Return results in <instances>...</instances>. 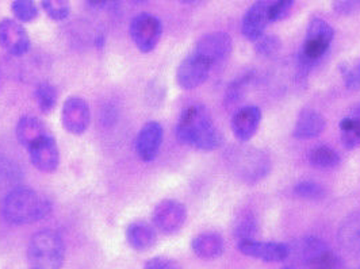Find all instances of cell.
Returning a JSON list of instances; mask_svg holds the SVG:
<instances>
[{"mask_svg":"<svg viewBox=\"0 0 360 269\" xmlns=\"http://www.w3.org/2000/svg\"><path fill=\"white\" fill-rule=\"evenodd\" d=\"M176 138L180 144L203 152L216 150L224 143V137L214 125L210 111L202 105H193L181 112L176 125Z\"/></svg>","mask_w":360,"mask_h":269,"instance_id":"obj_1","label":"cell"},{"mask_svg":"<svg viewBox=\"0 0 360 269\" xmlns=\"http://www.w3.org/2000/svg\"><path fill=\"white\" fill-rule=\"evenodd\" d=\"M51 211V202L27 187L11 190L1 203V216L11 225L34 223L46 218Z\"/></svg>","mask_w":360,"mask_h":269,"instance_id":"obj_2","label":"cell"},{"mask_svg":"<svg viewBox=\"0 0 360 269\" xmlns=\"http://www.w3.org/2000/svg\"><path fill=\"white\" fill-rule=\"evenodd\" d=\"M64 253L63 238L53 230L46 229L32 237L27 257L32 269H61Z\"/></svg>","mask_w":360,"mask_h":269,"instance_id":"obj_3","label":"cell"},{"mask_svg":"<svg viewBox=\"0 0 360 269\" xmlns=\"http://www.w3.org/2000/svg\"><path fill=\"white\" fill-rule=\"evenodd\" d=\"M335 37L333 27L324 19L313 18L307 25V37L301 53L298 54V65L302 72L309 71L328 52Z\"/></svg>","mask_w":360,"mask_h":269,"instance_id":"obj_4","label":"cell"},{"mask_svg":"<svg viewBox=\"0 0 360 269\" xmlns=\"http://www.w3.org/2000/svg\"><path fill=\"white\" fill-rule=\"evenodd\" d=\"M226 159L234 173L248 183L264 179L270 171L269 156L255 147L234 149L228 153Z\"/></svg>","mask_w":360,"mask_h":269,"instance_id":"obj_5","label":"cell"},{"mask_svg":"<svg viewBox=\"0 0 360 269\" xmlns=\"http://www.w3.org/2000/svg\"><path fill=\"white\" fill-rule=\"evenodd\" d=\"M298 258L307 269H342V260L321 238L305 237L295 244Z\"/></svg>","mask_w":360,"mask_h":269,"instance_id":"obj_6","label":"cell"},{"mask_svg":"<svg viewBox=\"0 0 360 269\" xmlns=\"http://www.w3.org/2000/svg\"><path fill=\"white\" fill-rule=\"evenodd\" d=\"M129 32L137 49L143 53H150L160 42L162 22L149 13H141L131 19Z\"/></svg>","mask_w":360,"mask_h":269,"instance_id":"obj_7","label":"cell"},{"mask_svg":"<svg viewBox=\"0 0 360 269\" xmlns=\"http://www.w3.org/2000/svg\"><path fill=\"white\" fill-rule=\"evenodd\" d=\"M213 65L199 57L198 54L193 53L187 55L176 71V81L183 90H194L202 86L212 71Z\"/></svg>","mask_w":360,"mask_h":269,"instance_id":"obj_8","label":"cell"},{"mask_svg":"<svg viewBox=\"0 0 360 269\" xmlns=\"http://www.w3.org/2000/svg\"><path fill=\"white\" fill-rule=\"evenodd\" d=\"M187 218L186 207L172 199L162 200L153 210V225L164 234H174L183 228Z\"/></svg>","mask_w":360,"mask_h":269,"instance_id":"obj_9","label":"cell"},{"mask_svg":"<svg viewBox=\"0 0 360 269\" xmlns=\"http://www.w3.org/2000/svg\"><path fill=\"white\" fill-rule=\"evenodd\" d=\"M237 249L245 254L266 263H282L291 254V248L282 242H262L256 240L238 241Z\"/></svg>","mask_w":360,"mask_h":269,"instance_id":"obj_10","label":"cell"},{"mask_svg":"<svg viewBox=\"0 0 360 269\" xmlns=\"http://www.w3.org/2000/svg\"><path fill=\"white\" fill-rule=\"evenodd\" d=\"M232 38L226 33L216 32L202 37L195 45L194 53L198 54L203 60L216 65L218 63L228 58L232 52Z\"/></svg>","mask_w":360,"mask_h":269,"instance_id":"obj_11","label":"cell"},{"mask_svg":"<svg viewBox=\"0 0 360 269\" xmlns=\"http://www.w3.org/2000/svg\"><path fill=\"white\" fill-rule=\"evenodd\" d=\"M0 46L15 57L29 52L30 38L18 20L7 18L0 22Z\"/></svg>","mask_w":360,"mask_h":269,"instance_id":"obj_12","label":"cell"},{"mask_svg":"<svg viewBox=\"0 0 360 269\" xmlns=\"http://www.w3.org/2000/svg\"><path fill=\"white\" fill-rule=\"evenodd\" d=\"M63 126L65 127L67 131L75 136L83 134L91 122V110L89 103L82 99L72 96L65 100L63 106Z\"/></svg>","mask_w":360,"mask_h":269,"instance_id":"obj_13","label":"cell"},{"mask_svg":"<svg viewBox=\"0 0 360 269\" xmlns=\"http://www.w3.org/2000/svg\"><path fill=\"white\" fill-rule=\"evenodd\" d=\"M270 4L267 0H257L248 8L241 20V33L248 41L256 42L264 36L270 23Z\"/></svg>","mask_w":360,"mask_h":269,"instance_id":"obj_14","label":"cell"},{"mask_svg":"<svg viewBox=\"0 0 360 269\" xmlns=\"http://www.w3.org/2000/svg\"><path fill=\"white\" fill-rule=\"evenodd\" d=\"M27 149L30 155V162L38 171L51 173L57 169L60 162V155L56 140L51 134L46 133Z\"/></svg>","mask_w":360,"mask_h":269,"instance_id":"obj_15","label":"cell"},{"mask_svg":"<svg viewBox=\"0 0 360 269\" xmlns=\"http://www.w3.org/2000/svg\"><path fill=\"white\" fill-rule=\"evenodd\" d=\"M162 144V127L159 122H148L140 130L136 140V152L140 160L153 162Z\"/></svg>","mask_w":360,"mask_h":269,"instance_id":"obj_16","label":"cell"},{"mask_svg":"<svg viewBox=\"0 0 360 269\" xmlns=\"http://www.w3.org/2000/svg\"><path fill=\"white\" fill-rule=\"evenodd\" d=\"M262 122V111L256 106L241 107L232 118V131L236 140L248 143L256 134Z\"/></svg>","mask_w":360,"mask_h":269,"instance_id":"obj_17","label":"cell"},{"mask_svg":"<svg viewBox=\"0 0 360 269\" xmlns=\"http://www.w3.org/2000/svg\"><path fill=\"white\" fill-rule=\"evenodd\" d=\"M325 118L313 108H304L294 125L292 137L297 140H311L319 137L325 130Z\"/></svg>","mask_w":360,"mask_h":269,"instance_id":"obj_18","label":"cell"},{"mask_svg":"<svg viewBox=\"0 0 360 269\" xmlns=\"http://www.w3.org/2000/svg\"><path fill=\"white\" fill-rule=\"evenodd\" d=\"M338 240L344 251L360 256V211L349 214L342 221Z\"/></svg>","mask_w":360,"mask_h":269,"instance_id":"obj_19","label":"cell"},{"mask_svg":"<svg viewBox=\"0 0 360 269\" xmlns=\"http://www.w3.org/2000/svg\"><path fill=\"white\" fill-rule=\"evenodd\" d=\"M191 248L199 258L214 260L225 251V241L219 234L202 233L193 240Z\"/></svg>","mask_w":360,"mask_h":269,"instance_id":"obj_20","label":"cell"},{"mask_svg":"<svg viewBox=\"0 0 360 269\" xmlns=\"http://www.w3.org/2000/svg\"><path fill=\"white\" fill-rule=\"evenodd\" d=\"M127 240L133 249L148 251L156 242V233L153 228L145 222H133L127 226Z\"/></svg>","mask_w":360,"mask_h":269,"instance_id":"obj_21","label":"cell"},{"mask_svg":"<svg viewBox=\"0 0 360 269\" xmlns=\"http://www.w3.org/2000/svg\"><path fill=\"white\" fill-rule=\"evenodd\" d=\"M45 134H46L45 126L34 117H23L19 119L18 126H17V137L19 143L25 147L32 146L37 140H39Z\"/></svg>","mask_w":360,"mask_h":269,"instance_id":"obj_22","label":"cell"},{"mask_svg":"<svg viewBox=\"0 0 360 269\" xmlns=\"http://www.w3.org/2000/svg\"><path fill=\"white\" fill-rule=\"evenodd\" d=\"M309 162L320 169L335 168L340 164L339 153L328 145H319L309 153Z\"/></svg>","mask_w":360,"mask_h":269,"instance_id":"obj_23","label":"cell"},{"mask_svg":"<svg viewBox=\"0 0 360 269\" xmlns=\"http://www.w3.org/2000/svg\"><path fill=\"white\" fill-rule=\"evenodd\" d=\"M340 138L347 149H356L360 146V118L351 114L342 118L340 122Z\"/></svg>","mask_w":360,"mask_h":269,"instance_id":"obj_24","label":"cell"},{"mask_svg":"<svg viewBox=\"0 0 360 269\" xmlns=\"http://www.w3.org/2000/svg\"><path fill=\"white\" fill-rule=\"evenodd\" d=\"M11 11L19 22L30 23L38 17V6L34 0H14Z\"/></svg>","mask_w":360,"mask_h":269,"instance_id":"obj_25","label":"cell"},{"mask_svg":"<svg viewBox=\"0 0 360 269\" xmlns=\"http://www.w3.org/2000/svg\"><path fill=\"white\" fill-rule=\"evenodd\" d=\"M294 194L307 200H321L325 197V188L311 180H302L294 185Z\"/></svg>","mask_w":360,"mask_h":269,"instance_id":"obj_26","label":"cell"},{"mask_svg":"<svg viewBox=\"0 0 360 269\" xmlns=\"http://www.w3.org/2000/svg\"><path fill=\"white\" fill-rule=\"evenodd\" d=\"M253 73H244L243 76H240L238 79H236L232 81L226 90L225 95V102L226 105H234L237 103L240 99H243L245 90L248 87V84L252 81Z\"/></svg>","mask_w":360,"mask_h":269,"instance_id":"obj_27","label":"cell"},{"mask_svg":"<svg viewBox=\"0 0 360 269\" xmlns=\"http://www.w3.org/2000/svg\"><path fill=\"white\" fill-rule=\"evenodd\" d=\"M38 107L42 112H51L57 103V92L52 84L41 83L36 90Z\"/></svg>","mask_w":360,"mask_h":269,"instance_id":"obj_28","label":"cell"},{"mask_svg":"<svg viewBox=\"0 0 360 269\" xmlns=\"http://www.w3.org/2000/svg\"><path fill=\"white\" fill-rule=\"evenodd\" d=\"M41 4L46 15L53 20H64L70 17V0H41Z\"/></svg>","mask_w":360,"mask_h":269,"instance_id":"obj_29","label":"cell"},{"mask_svg":"<svg viewBox=\"0 0 360 269\" xmlns=\"http://www.w3.org/2000/svg\"><path fill=\"white\" fill-rule=\"evenodd\" d=\"M257 233V223L252 216H241V219L237 222L234 235L238 238V241L244 240H255V235Z\"/></svg>","mask_w":360,"mask_h":269,"instance_id":"obj_30","label":"cell"},{"mask_svg":"<svg viewBox=\"0 0 360 269\" xmlns=\"http://www.w3.org/2000/svg\"><path fill=\"white\" fill-rule=\"evenodd\" d=\"M281 51V39L275 36H263L256 41V52L262 57H274Z\"/></svg>","mask_w":360,"mask_h":269,"instance_id":"obj_31","label":"cell"},{"mask_svg":"<svg viewBox=\"0 0 360 269\" xmlns=\"http://www.w3.org/2000/svg\"><path fill=\"white\" fill-rule=\"evenodd\" d=\"M338 68H339V71L342 73L344 84H345L347 90H360V76L358 71H356V68H352V67H349L345 63H342Z\"/></svg>","mask_w":360,"mask_h":269,"instance_id":"obj_32","label":"cell"},{"mask_svg":"<svg viewBox=\"0 0 360 269\" xmlns=\"http://www.w3.org/2000/svg\"><path fill=\"white\" fill-rule=\"evenodd\" d=\"M294 0H276L275 3L270 4L271 22H279L282 19L288 18L291 8H292Z\"/></svg>","mask_w":360,"mask_h":269,"instance_id":"obj_33","label":"cell"},{"mask_svg":"<svg viewBox=\"0 0 360 269\" xmlns=\"http://www.w3.org/2000/svg\"><path fill=\"white\" fill-rule=\"evenodd\" d=\"M333 10L336 14L351 17L360 13V0H333Z\"/></svg>","mask_w":360,"mask_h":269,"instance_id":"obj_34","label":"cell"},{"mask_svg":"<svg viewBox=\"0 0 360 269\" xmlns=\"http://www.w3.org/2000/svg\"><path fill=\"white\" fill-rule=\"evenodd\" d=\"M144 269H181L179 264L168 257L158 256L145 263Z\"/></svg>","mask_w":360,"mask_h":269,"instance_id":"obj_35","label":"cell"},{"mask_svg":"<svg viewBox=\"0 0 360 269\" xmlns=\"http://www.w3.org/2000/svg\"><path fill=\"white\" fill-rule=\"evenodd\" d=\"M87 4L94 10H106L118 6V0H87Z\"/></svg>","mask_w":360,"mask_h":269,"instance_id":"obj_36","label":"cell"},{"mask_svg":"<svg viewBox=\"0 0 360 269\" xmlns=\"http://www.w3.org/2000/svg\"><path fill=\"white\" fill-rule=\"evenodd\" d=\"M181 3H197L199 0H179Z\"/></svg>","mask_w":360,"mask_h":269,"instance_id":"obj_37","label":"cell"},{"mask_svg":"<svg viewBox=\"0 0 360 269\" xmlns=\"http://www.w3.org/2000/svg\"><path fill=\"white\" fill-rule=\"evenodd\" d=\"M282 269H298V268H295V267H283V268Z\"/></svg>","mask_w":360,"mask_h":269,"instance_id":"obj_38","label":"cell"},{"mask_svg":"<svg viewBox=\"0 0 360 269\" xmlns=\"http://www.w3.org/2000/svg\"><path fill=\"white\" fill-rule=\"evenodd\" d=\"M356 71H358V73H359V76H360V63H359V65H358V67H356Z\"/></svg>","mask_w":360,"mask_h":269,"instance_id":"obj_39","label":"cell"},{"mask_svg":"<svg viewBox=\"0 0 360 269\" xmlns=\"http://www.w3.org/2000/svg\"><path fill=\"white\" fill-rule=\"evenodd\" d=\"M355 269H360V267H358V268H355Z\"/></svg>","mask_w":360,"mask_h":269,"instance_id":"obj_40","label":"cell"}]
</instances>
